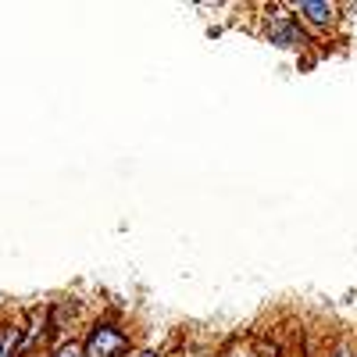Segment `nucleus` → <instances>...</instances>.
<instances>
[{"mask_svg":"<svg viewBox=\"0 0 357 357\" xmlns=\"http://www.w3.org/2000/svg\"><path fill=\"white\" fill-rule=\"evenodd\" d=\"M296 15L307 18L311 25H329L336 11H333V4H325V0H301V4H296Z\"/></svg>","mask_w":357,"mask_h":357,"instance_id":"obj_3","label":"nucleus"},{"mask_svg":"<svg viewBox=\"0 0 357 357\" xmlns=\"http://www.w3.org/2000/svg\"><path fill=\"white\" fill-rule=\"evenodd\" d=\"M136 357H154V354H136Z\"/></svg>","mask_w":357,"mask_h":357,"instance_id":"obj_8","label":"nucleus"},{"mask_svg":"<svg viewBox=\"0 0 357 357\" xmlns=\"http://www.w3.org/2000/svg\"><path fill=\"white\" fill-rule=\"evenodd\" d=\"M54 357H82V347H79V343H65V347L57 350Z\"/></svg>","mask_w":357,"mask_h":357,"instance_id":"obj_5","label":"nucleus"},{"mask_svg":"<svg viewBox=\"0 0 357 357\" xmlns=\"http://www.w3.org/2000/svg\"><path fill=\"white\" fill-rule=\"evenodd\" d=\"M11 347H15V333L4 329L0 333V357H11Z\"/></svg>","mask_w":357,"mask_h":357,"instance_id":"obj_4","label":"nucleus"},{"mask_svg":"<svg viewBox=\"0 0 357 357\" xmlns=\"http://www.w3.org/2000/svg\"><path fill=\"white\" fill-rule=\"evenodd\" d=\"M86 350L93 357H122L129 350V340H126V333L118 329V325L97 321L93 333H89V340H86Z\"/></svg>","mask_w":357,"mask_h":357,"instance_id":"obj_1","label":"nucleus"},{"mask_svg":"<svg viewBox=\"0 0 357 357\" xmlns=\"http://www.w3.org/2000/svg\"><path fill=\"white\" fill-rule=\"evenodd\" d=\"M336 357H350V354H347V347H340V350H336Z\"/></svg>","mask_w":357,"mask_h":357,"instance_id":"obj_6","label":"nucleus"},{"mask_svg":"<svg viewBox=\"0 0 357 357\" xmlns=\"http://www.w3.org/2000/svg\"><path fill=\"white\" fill-rule=\"evenodd\" d=\"M236 357H257V354H236Z\"/></svg>","mask_w":357,"mask_h":357,"instance_id":"obj_7","label":"nucleus"},{"mask_svg":"<svg viewBox=\"0 0 357 357\" xmlns=\"http://www.w3.org/2000/svg\"><path fill=\"white\" fill-rule=\"evenodd\" d=\"M268 40H272L275 47H301L304 36H301V29H296V22L289 15H279L272 22V29H268Z\"/></svg>","mask_w":357,"mask_h":357,"instance_id":"obj_2","label":"nucleus"}]
</instances>
